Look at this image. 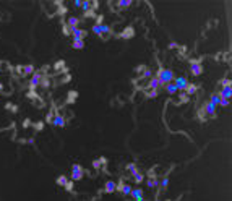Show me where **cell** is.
Wrapping results in <instances>:
<instances>
[{
    "mask_svg": "<svg viewBox=\"0 0 232 201\" xmlns=\"http://www.w3.org/2000/svg\"><path fill=\"white\" fill-rule=\"evenodd\" d=\"M154 76L159 78V81H161L162 84H167V83H172V81H174L175 75H174V72L171 70V68H159Z\"/></svg>",
    "mask_w": 232,
    "mask_h": 201,
    "instance_id": "obj_1",
    "label": "cell"
},
{
    "mask_svg": "<svg viewBox=\"0 0 232 201\" xmlns=\"http://www.w3.org/2000/svg\"><path fill=\"white\" fill-rule=\"evenodd\" d=\"M70 172H72V174H70L72 175V182H80L84 177V167H83V165H80V164H73Z\"/></svg>",
    "mask_w": 232,
    "mask_h": 201,
    "instance_id": "obj_2",
    "label": "cell"
},
{
    "mask_svg": "<svg viewBox=\"0 0 232 201\" xmlns=\"http://www.w3.org/2000/svg\"><path fill=\"white\" fill-rule=\"evenodd\" d=\"M188 65H190V73L193 75V76H200V75L203 73V65H201V62L198 59H190Z\"/></svg>",
    "mask_w": 232,
    "mask_h": 201,
    "instance_id": "obj_3",
    "label": "cell"
},
{
    "mask_svg": "<svg viewBox=\"0 0 232 201\" xmlns=\"http://www.w3.org/2000/svg\"><path fill=\"white\" fill-rule=\"evenodd\" d=\"M55 183H57L59 187H64L67 191L72 193V191H73V183H75V182H70L67 175H59L57 179H55Z\"/></svg>",
    "mask_w": 232,
    "mask_h": 201,
    "instance_id": "obj_4",
    "label": "cell"
},
{
    "mask_svg": "<svg viewBox=\"0 0 232 201\" xmlns=\"http://www.w3.org/2000/svg\"><path fill=\"white\" fill-rule=\"evenodd\" d=\"M46 76V73L44 72H34L31 75V78H29V88L31 89H34V88H37L39 84H41V79Z\"/></svg>",
    "mask_w": 232,
    "mask_h": 201,
    "instance_id": "obj_5",
    "label": "cell"
},
{
    "mask_svg": "<svg viewBox=\"0 0 232 201\" xmlns=\"http://www.w3.org/2000/svg\"><path fill=\"white\" fill-rule=\"evenodd\" d=\"M203 112L206 114V117H211V118H214L216 117V110H218V107L214 106V104H211V102L209 101H206L205 104H203Z\"/></svg>",
    "mask_w": 232,
    "mask_h": 201,
    "instance_id": "obj_6",
    "label": "cell"
},
{
    "mask_svg": "<svg viewBox=\"0 0 232 201\" xmlns=\"http://www.w3.org/2000/svg\"><path fill=\"white\" fill-rule=\"evenodd\" d=\"M172 83L175 84V88H177V91H180V93H184V91H185V88L188 86V79H187L185 76H175Z\"/></svg>",
    "mask_w": 232,
    "mask_h": 201,
    "instance_id": "obj_7",
    "label": "cell"
},
{
    "mask_svg": "<svg viewBox=\"0 0 232 201\" xmlns=\"http://www.w3.org/2000/svg\"><path fill=\"white\" fill-rule=\"evenodd\" d=\"M70 36H72V39H81V41H84V37L88 36V31L81 29V28H70Z\"/></svg>",
    "mask_w": 232,
    "mask_h": 201,
    "instance_id": "obj_8",
    "label": "cell"
},
{
    "mask_svg": "<svg viewBox=\"0 0 232 201\" xmlns=\"http://www.w3.org/2000/svg\"><path fill=\"white\" fill-rule=\"evenodd\" d=\"M146 88H148V89H157V91H159L161 88H164V84L159 81V78H157V76H153V78L148 79V86H146Z\"/></svg>",
    "mask_w": 232,
    "mask_h": 201,
    "instance_id": "obj_9",
    "label": "cell"
},
{
    "mask_svg": "<svg viewBox=\"0 0 232 201\" xmlns=\"http://www.w3.org/2000/svg\"><path fill=\"white\" fill-rule=\"evenodd\" d=\"M104 191L106 193H115L117 191V182H114V180H107L106 183H104Z\"/></svg>",
    "mask_w": 232,
    "mask_h": 201,
    "instance_id": "obj_10",
    "label": "cell"
},
{
    "mask_svg": "<svg viewBox=\"0 0 232 201\" xmlns=\"http://www.w3.org/2000/svg\"><path fill=\"white\" fill-rule=\"evenodd\" d=\"M52 125H54V127H60V128H62V127H65V125H67V120H65L64 115H60V114H55Z\"/></svg>",
    "mask_w": 232,
    "mask_h": 201,
    "instance_id": "obj_11",
    "label": "cell"
},
{
    "mask_svg": "<svg viewBox=\"0 0 232 201\" xmlns=\"http://www.w3.org/2000/svg\"><path fill=\"white\" fill-rule=\"evenodd\" d=\"M65 23H67V25H68L70 28H80V25H81V18H78V16H68Z\"/></svg>",
    "mask_w": 232,
    "mask_h": 201,
    "instance_id": "obj_12",
    "label": "cell"
},
{
    "mask_svg": "<svg viewBox=\"0 0 232 201\" xmlns=\"http://www.w3.org/2000/svg\"><path fill=\"white\" fill-rule=\"evenodd\" d=\"M200 89V86L198 84H193V83H188V86L185 88V91L184 93L187 94V96H193V94H196V91Z\"/></svg>",
    "mask_w": 232,
    "mask_h": 201,
    "instance_id": "obj_13",
    "label": "cell"
},
{
    "mask_svg": "<svg viewBox=\"0 0 232 201\" xmlns=\"http://www.w3.org/2000/svg\"><path fill=\"white\" fill-rule=\"evenodd\" d=\"M36 72V68L33 64H28V65H23L21 67V75H25V76H28V75H33Z\"/></svg>",
    "mask_w": 232,
    "mask_h": 201,
    "instance_id": "obj_14",
    "label": "cell"
},
{
    "mask_svg": "<svg viewBox=\"0 0 232 201\" xmlns=\"http://www.w3.org/2000/svg\"><path fill=\"white\" fill-rule=\"evenodd\" d=\"M230 86H224V88H221V91H218V94L221 99H229L230 97Z\"/></svg>",
    "mask_w": 232,
    "mask_h": 201,
    "instance_id": "obj_15",
    "label": "cell"
},
{
    "mask_svg": "<svg viewBox=\"0 0 232 201\" xmlns=\"http://www.w3.org/2000/svg\"><path fill=\"white\" fill-rule=\"evenodd\" d=\"M143 188H132V191H130V198H133V199H140V198H143Z\"/></svg>",
    "mask_w": 232,
    "mask_h": 201,
    "instance_id": "obj_16",
    "label": "cell"
},
{
    "mask_svg": "<svg viewBox=\"0 0 232 201\" xmlns=\"http://www.w3.org/2000/svg\"><path fill=\"white\" fill-rule=\"evenodd\" d=\"M164 89H166V93H167L169 96H172V94H177V93H179L174 83H167V84H164Z\"/></svg>",
    "mask_w": 232,
    "mask_h": 201,
    "instance_id": "obj_17",
    "label": "cell"
},
{
    "mask_svg": "<svg viewBox=\"0 0 232 201\" xmlns=\"http://www.w3.org/2000/svg\"><path fill=\"white\" fill-rule=\"evenodd\" d=\"M146 185H148L149 188H157V185H159V179H157V177H148V179H146Z\"/></svg>",
    "mask_w": 232,
    "mask_h": 201,
    "instance_id": "obj_18",
    "label": "cell"
},
{
    "mask_svg": "<svg viewBox=\"0 0 232 201\" xmlns=\"http://www.w3.org/2000/svg\"><path fill=\"white\" fill-rule=\"evenodd\" d=\"M125 170H127L128 174H130V177H132L133 174H137V172H140V170H138V165L135 164V162H130V164H127V165H125Z\"/></svg>",
    "mask_w": 232,
    "mask_h": 201,
    "instance_id": "obj_19",
    "label": "cell"
},
{
    "mask_svg": "<svg viewBox=\"0 0 232 201\" xmlns=\"http://www.w3.org/2000/svg\"><path fill=\"white\" fill-rule=\"evenodd\" d=\"M72 47L76 50H81V49H84V41H81V39H72Z\"/></svg>",
    "mask_w": 232,
    "mask_h": 201,
    "instance_id": "obj_20",
    "label": "cell"
},
{
    "mask_svg": "<svg viewBox=\"0 0 232 201\" xmlns=\"http://www.w3.org/2000/svg\"><path fill=\"white\" fill-rule=\"evenodd\" d=\"M153 76H154V73H153V70H151V68H148V67H146L145 70H143V73L140 75V79H149V78H153Z\"/></svg>",
    "mask_w": 232,
    "mask_h": 201,
    "instance_id": "obj_21",
    "label": "cell"
},
{
    "mask_svg": "<svg viewBox=\"0 0 232 201\" xmlns=\"http://www.w3.org/2000/svg\"><path fill=\"white\" fill-rule=\"evenodd\" d=\"M67 64L64 60H59V62H55V65H54V70L55 72H67Z\"/></svg>",
    "mask_w": 232,
    "mask_h": 201,
    "instance_id": "obj_22",
    "label": "cell"
},
{
    "mask_svg": "<svg viewBox=\"0 0 232 201\" xmlns=\"http://www.w3.org/2000/svg\"><path fill=\"white\" fill-rule=\"evenodd\" d=\"M143 93H145V96H146V97H149V99H153V97H157V96H159V91H157V89H148V88H146V89L143 91Z\"/></svg>",
    "mask_w": 232,
    "mask_h": 201,
    "instance_id": "obj_23",
    "label": "cell"
},
{
    "mask_svg": "<svg viewBox=\"0 0 232 201\" xmlns=\"http://www.w3.org/2000/svg\"><path fill=\"white\" fill-rule=\"evenodd\" d=\"M135 34V31H133V28H125V31H123L122 34H120V37L122 39H130Z\"/></svg>",
    "mask_w": 232,
    "mask_h": 201,
    "instance_id": "obj_24",
    "label": "cell"
},
{
    "mask_svg": "<svg viewBox=\"0 0 232 201\" xmlns=\"http://www.w3.org/2000/svg\"><path fill=\"white\" fill-rule=\"evenodd\" d=\"M132 179H133L135 183H141V182H145V174L143 172H137V174L132 175Z\"/></svg>",
    "mask_w": 232,
    "mask_h": 201,
    "instance_id": "obj_25",
    "label": "cell"
},
{
    "mask_svg": "<svg viewBox=\"0 0 232 201\" xmlns=\"http://www.w3.org/2000/svg\"><path fill=\"white\" fill-rule=\"evenodd\" d=\"M132 0H118L117 2V8H128V7H132Z\"/></svg>",
    "mask_w": 232,
    "mask_h": 201,
    "instance_id": "obj_26",
    "label": "cell"
},
{
    "mask_svg": "<svg viewBox=\"0 0 232 201\" xmlns=\"http://www.w3.org/2000/svg\"><path fill=\"white\" fill-rule=\"evenodd\" d=\"M209 102H211V104H214V106H219V101H221V97H219V94L218 93H213L211 96H209V99H208Z\"/></svg>",
    "mask_w": 232,
    "mask_h": 201,
    "instance_id": "obj_27",
    "label": "cell"
},
{
    "mask_svg": "<svg viewBox=\"0 0 232 201\" xmlns=\"http://www.w3.org/2000/svg\"><path fill=\"white\" fill-rule=\"evenodd\" d=\"M161 188V190H167L169 188V177H162V179L159 180V185H157Z\"/></svg>",
    "mask_w": 232,
    "mask_h": 201,
    "instance_id": "obj_28",
    "label": "cell"
},
{
    "mask_svg": "<svg viewBox=\"0 0 232 201\" xmlns=\"http://www.w3.org/2000/svg\"><path fill=\"white\" fill-rule=\"evenodd\" d=\"M57 5H59V10H57V13L62 16V18H64V16L67 15V13H68V8H67L65 7V5H62L60 2H57Z\"/></svg>",
    "mask_w": 232,
    "mask_h": 201,
    "instance_id": "obj_29",
    "label": "cell"
},
{
    "mask_svg": "<svg viewBox=\"0 0 232 201\" xmlns=\"http://www.w3.org/2000/svg\"><path fill=\"white\" fill-rule=\"evenodd\" d=\"M102 26H104V23H102V25H93L91 31L96 34V36H101V33H102Z\"/></svg>",
    "mask_w": 232,
    "mask_h": 201,
    "instance_id": "obj_30",
    "label": "cell"
},
{
    "mask_svg": "<svg viewBox=\"0 0 232 201\" xmlns=\"http://www.w3.org/2000/svg\"><path fill=\"white\" fill-rule=\"evenodd\" d=\"M60 23H62V33H64L65 36H70V26L65 23V20H64V18H62V21H60Z\"/></svg>",
    "mask_w": 232,
    "mask_h": 201,
    "instance_id": "obj_31",
    "label": "cell"
},
{
    "mask_svg": "<svg viewBox=\"0 0 232 201\" xmlns=\"http://www.w3.org/2000/svg\"><path fill=\"white\" fill-rule=\"evenodd\" d=\"M54 117H55V112H54V110H49L47 115H46V120H44V123H50V125H52Z\"/></svg>",
    "mask_w": 232,
    "mask_h": 201,
    "instance_id": "obj_32",
    "label": "cell"
},
{
    "mask_svg": "<svg viewBox=\"0 0 232 201\" xmlns=\"http://www.w3.org/2000/svg\"><path fill=\"white\" fill-rule=\"evenodd\" d=\"M177 54H179L180 59H185V57H187V47H185V45H179V47H177Z\"/></svg>",
    "mask_w": 232,
    "mask_h": 201,
    "instance_id": "obj_33",
    "label": "cell"
},
{
    "mask_svg": "<svg viewBox=\"0 0 232 201\" xmlns=\"http://www.w3.org/2000/svg\"><path fill=\"white\" fill-rule=\"evenodd\" d=\"M188 101H190V96H187L185 93H180L179 94V102H180V104H187Z\"/></svg>",
    "mask_w": 232,
    "mask_h": 201,
    "instance_id": "obj_34",
    "label": "cell"
},
{
    "mask_svg": "<svg viewBox=\"0 0 232 201\" xmlns=\"http://www.w3.org/2000/svg\"><path fill=\"white\" fill-rule=\"evenodd\" d=\"M83 18H91V20H94L96 18V11L91 8V10H88V11H84L83 13Z\"/></svg>",
    "mask_w": 232,
    "mask_h": 201,
    "instance_id": "obj_35",
    "label": "cell"
},
{
    "mask_svg": "<svg viewBox=\"0 0 232 201\" xmlns=\"http://www.w3.org/2000/svg\"><path fill=\"white\" fill-rule=\"evenodd\" d=\"M80 8L83 10V13H84V11H88V10H91V2H89V0H84V2H81V7Z\"/></svg>",
    "mask_w": 232,
    "mask_h": 201,
    "instance_id": "obj_36",
    "label": "cell"
},
{
    "mask_svg": "<svg viewBox=\"0 0 232 201\" xmlns=\"http://www.w3.org/2000/svg\"><path fill=\"white\" fill-rule=\"evenodd\" d=\"M49 84H50V76H47V75H46V76L41 79V84H39V86H42V88H49Z\"/></svg>",
    "mask_w": 232,
    "mask_h": 201,
    "instance_id": "obj_37",
    "label": "cell"
},
{
    "mask_svg": "<svg viewBox=\"0 0 232 201\" xmlns=\"http://www.w3.org/2000/svg\"><path fill=\"white\" fill-rule=\"evenodd\" d=\"M44 125H46L44 122H36V123H33V128L37 130V131H41V130L44 128Z\"/></svg>",
    "mask_w": 232,
    "mask_h": 201,
    "instance_id": "obj_38",
    "label": "cell"
},
{
    "mask_svg": "<svg viewBox=\"0 0 232 201\" xmlns=\"http://www.w3.org/2000/svg\"><path fill=\"white\" fill-rule=\"evenodd\" d=\"M96 23H94V25H102V21H104V16L102 15H96Z\"/></svg>",
    "mask_w": 232,
    "mask_h": 201,
    "instance_id": "obj_39",
    "label": "cell"
},
{
    "mask_svg": "<svg viewBox=\"0 0 232 201\" xmlns=\"http://www.w3.org/2000/svg\"><path fill=\"white\" fill-rule=\"evenodd\" d=\"M219 106H221V107H227V106H229V99H221V101H219ZM219 106H218V107H219Z\"/></svg>",
    "mask_w": 232,
    "mask_h": 201,
    "instance_id": "obj_40",
    "label": "cell"
},
{
    "mask_svg": "<svg viewBox=\"0 0 232 201\" xmlns=\"http://www.w3.org/2000/svg\"><path fill=\"white\" fill-rule=\"evenodd\" d=\"M7 109H8V110H13V112L18 110V107H16V106H12V102H7Z\"/></svg>",
    "mask_w": 232,
    "mask_h": 201,
    "instance_id": "obj_41",
    "label": "cell"
},
{
    "mask_svg": "<svg viewBox=\"0 0 232 201\" xmlns=\"http://www.w3.org/2000/svg\"><path fill=\"white\" fill-rule=\"evenodd\" d=\"M219 84L222 86V88H224V86H230V79H229V78H226V79H222V81H221Z\"/></svg>",
    "mask_w": 232,
    "mask_h": 201,
    "instance_id": "obj_42",
    "label": "cell"
},
{
    "mask_svg": "<svg viewBox=\"0 0 232 201\" xmlns=\"http://www.w3.org/2000/svg\"><path fill=\"white\" fill-rule=\"evenodd\" d=\"M93 167H94V169H101V162H99V159L93 160Z\"/></svg>",
    "mask_w": 232,
    "mask_h": 201,
    "instance_id": "obj_43",
    "label": "cell"
},
{
    "mask_svg": "<svg viewBox=\"0 0 232 201\" xmlns=\"http://www.w3.org/2000/svg\"><path fill=\"white\" fill-rule=\"evenodd\" d=\"M31 120H25V122H23V128H28V127H31Z\"/></svg>",
    "mask_w": 232,
    "mask_h": 201,
    "instance_id": "obj_44",
    "label": "cell"
},
{
    "mask_svg": "<svg viewBox=\"0 0 232 201\" xmlns=\"http://www.w3.org/2000/svg\"><path fill=\"white\" fill-rule=\"evenodd\" d=\"M145 68H146V65H140V67H137V72L141 75V73H143V70H145Z\"/></svg>",
    "mask_w": 232,
    "mask_h": 201,
    "instance_id": "obj_45",
    "label": "cell"
},
{
    "mask_svg": "<svg viewBox=\"0 0 232 201\" xmlns=\"http://www.w3.org/2000/svg\"><path fill=\"white\" fill-rule=\"evenodd\" d=\"M70 79H72V76H70V75H67V76H65L64 79H62V83H68Z\"/></svg>",
    "mask_w": 232,
    "mask_h": 201,
    "instance_id": "obj_46",
    "label": "cell"
},
{
    "mask_svg": "<svg viewBox=\"0 0 232 201\" xmlns=\"http://www.w3.org/2000/svg\"><path fill=\"white\" fill-rule=\"evenodd\" d=\"M177 47H179V45L175 44V42H171V44H169V49H177Z\"/></svg>",
    "mask_w": 232,
    "mask_h": 201,
    "instance_id": "obj_47",
    "label": "cell"
},
{
    "mask_svg": "<svg viewBox=\"0 0 232 201\" xmlns=\"http://www.w3.org/2000/svg\"><path fill=\"white\" fill-rule=\"evenodd\" d=\"M75 7H78V8L81 7V0H75Z\"/></svg>",
    "mask_w": 232,
    "mask_h": 201,
    "instance_id": "obj_48",
    "label": "cell"
},
{
    "mask_svg": "<svg viewBox=\"0 0 232 201\" xmlns=\"http://www.w3.org/2000/svg\"><path fill=\"white\" fill-rule=\"evenodd\" d=\"M135 201H146L145 198H140V199H135Z\"/></svg>",
    "mask_w": 232,
    "mask_h": 201,
    "instance_id": "obj_49",
    "label": "cell"
},
{
    "mask_svg": "<svg viewBox=\"0 0 232 201\" xmlns=\"http://www.w3.org/2000/svg\"><path fill=\"white\" fill-rule=\"evenodd\" d=\"M0 91H3V84L2 83H0Z\"/></svg>",
    "mask_w": 232,
    "mask_h": 201,
    "instance_id": "obj_50",
    "label": "cell"
},
{
    "mask_svg": "<svg viewBox=\"0 0 232 201\" xmlns=\"http://www.w3.org/2000/svg\"><path fill=\"white\" fill-rule=\"evenodd\" d=\"M164 201H171V199H164Z\"/></svg>",
    "mask_w": 232,
    "mask_h": 201,
    "instance_id": "obj_51",
    "label": "cell"
}]
</instances>
